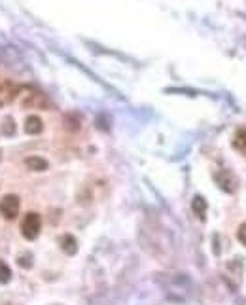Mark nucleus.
Listing matches in <instances>:
<instances>
[{
  "label": "nucleus",
  "mask_w": 246,
  "mask_h": 305,
  "mask_svg": "<svg viewBox=\"0 0 246 305\" xmlns=\"http://www.w3.org/2000/svg\"><path fill=\"white\" fill-rule=\"evenodd\" d=\"M25 165L31 171H46L48 169V161L44 157H38V155H31L25 159Z\"/></svg>",
  "instance_id": "6"
},
{
  "label": "nucleus",
  "mask_w": 246,
  "mask_h": 305,
  "mask_svg": "<svg viewBox=\"0 0 246 305\" xmlns=\"http://www.w3.org/2000/svg\"><path fill=\"white\" fill-rule=\"evenodd\" d=\"M10 279H12V269L4 260H0V285H8Z\"/></svg>",
  "instance_id": "8"
},
{
  "label": "nucleus",
  "mask_w": 246,
  "mask_h": 305,
  "mask_svg": "<svg viewBox=\"0 0 246 305\" xmlns=\"http://www.w3.org/2000/svg\"><path fill=\"white\" fill-rule=\"evenodd\" d=\"M0 214L8 220H14L19 214V197L14 193H8L0 199Z\"/></svg>",
  "instance_id": "2"
},
{
  "label": "nucleus",
  "mask_w": 246,
  "mask_h": 305,
  "mask_svg": "<svg viewBox=\"0 0 246 305\" xmlns=\"http://www.w3.org/2000/svg\"><path fill=\"white\" fill-rule=\"evenodd\" d=\"M23 104L25 106H31V108H44V110H48V106H50V101L44 97V93H40V91H29V93H25L23 95Z\"/></svg>",
  "instance_id": "3"
},
{
  "label": "nucleus",
  "mask_w": 246,
  "mask_h": 305,
  "mask_svg": "<svg viewBox=\"0 0 246 305\" xmlns=\"http://www.w3.org/2000/svg\"><path fill=\"white\" fill-rule=\"evenodd\" d=\"M233 146H235L237 150H246V129L237 131V135L233 138Z\"/></svg>",
  "instance_id": "9"
},
{
  "label": "nucleus",
  "mask_w": 246,
  "mask_h": 305,
  "mask_svg": "<svg viewBox=\"0 0 246 305\" xmlns=\"http://www.w3.org/2000/svg\"><path fill=\"white\" fill-rule=\"evenodd\" d=\"M42 129H44V123H42V119L38 116H29L27 118V121H25V133L38 135V133H42Z\"/></svg>",
  "instance_id": "4"
},
{
  "label": "nucleus",
  "mask_w": 246,
  "mask_h": 305,
  "mask_svg": "<svg viewBox=\"0 0 246 305\" xmlns=\"http://www.w3.org/2000/svg\"><path fill=\"white\" fill-rule=\"evenodd\" d=\"M192 209H193V212L199 216V218H201V220H205V218H207V201H205L201 195H195L193 197Z\"/></svg>",
  "instance_id": "7"
},
{
  "label": "nucleus",
  "mask_w": 246,
  "mask_h": 305,
  "mask_svg": "<svg viewBox=\"0 0 246 305\" xmlns=\"http://www.w3.org/2000/svg\"><path fill=\"white\" fill-rule=\"evenodd\" d=\"M40 229H42V218H40V214L27 212L23 222H21V233H23V237L33 241V239H36L40 235Z\"/></svg>",
  "instance_id": "1"
},
{
  "label": "nucleus",
  "mask_w": 246,
  "mask_h": 305,
  "mask_svg": "<svg viewBox=\"0 0 246 305\" xmlns=\"http://www.w3.org/2000/svg\"><path fill=\"white\" fill-rule=\"evenodd\" d=\"M4 123H6V125H4V133H6V135H14V131H16L14 121H12V119H6Z\"/></svg>",
  "instance_id": "11"
},
{
  "label": "nucleus",
  "mask_w": 246,
  "mask_h": 305,
  "mask_svg": "<svg viewBox=\"0 0 246 305\" xmlns=\"http://www.w3.org/2000/svg\"><path fill=\"white\" fill-rule=\"evenodd\" d=\"M59 243H61V248L69 256H74L78 252V243H76V239L72 237V235H63Z\"/></svg>",
  "instance_id": "5"
},
{
  "label": "nucleus",
  "mask_w": 246,
  "mask_h": 305,
  "mask_svg": "<svg viewBox=\"0 0 246 305\" xmlns=\"http://www.w3.org/2000/svg\"><path fill=\"white\" fill-rule=\"evenodd\" d=\"M237 237H239V241L243 243L246 247V224H243L241 228H239V231H237Z\"/></svg>",
  "instance_id": "10"
},
{
  "label": "nucleus",
  "mask_w": 246,
  "mask_h": 305,
  "mask_svg": "<svg viewBox=\"0 0 246 305\" xmlns=\"http://www.w3.org/2000/svg\"><path fill=\"white\" fill-rule=\"evenodd\" d=\"M18 262H19V266H21V267H31V266H33V262H31V254L25 256V260H23V258L19 256Z\"/></svg>",
  "instance_id": "12"
}]
</instances>
